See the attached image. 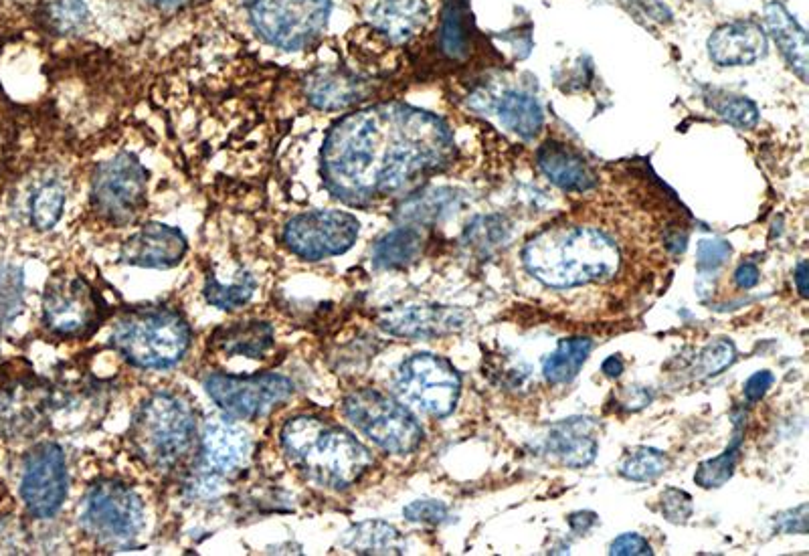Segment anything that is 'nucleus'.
I'll return each mask as SVG.
<instances>
[{
  "mask_svg": "<svg viewBox=\"0 0 809 556\" xmlns=\"http://www.w3.org/2000/svg\"><path fill=\"white\" fill-rule=\"evenodd\" d=\"M454 154L447 124L405 104H379L340 118L326 134L320 172L346 205L365 207L401 193Z\"/></svg>",
  "mask_w": 809,
  "mask_h": 556,
  "instance_id": "f257e3e1",
  "label": "nucleus"
},
{
  "mask_svg": "<svg viewBox=\"0 0 809 556\" xmlns=\"http://www.w3.org/2000/svg\"><path fill=\"white\" fill-rule=\"evenodd\" d=\"M284 455L314 486L346 490L373 466L371 451L344 427L316 415L292 417L280 431Z\"/></svg>",
  "mask_w": 809,
  "mask_h": 556,
  "instance_id": "f03ea898",
  "label": "nucleus"
},
{
  "mask_svg": "<svg viewBox=\"0 0 809 556\" xmlns=\"http://www.w3.org/2000/svg\"><path fill=\"white\" fill-rule=\"evenodd\" d=\"M524 267L549 288H577L607 282L619 269V249L591 227H551L522 251Z\"/></svg>",
  "mask_w": 809,
  "mask_h": 556,
  "instance_id": "7ed1b4c3",
  "label": "nucleus"
},
{
  "mask_svg": "<svg viewBox=\"0 0 809 556\" xmlns=\"http://www.w3.org/2000/svg\"><path fill=\"white\" fill-rule=\"evenodd\" d=\"M112 346L136 368L166 370L189 352L191 328L185 316L172 308H134L116 320Z\"/></svg>",
  "mask_w": 809,
  "mask_h": 556,
  "instance_id": "20e7f679",
  "label": "nucleus"
},
{
  "mask_svg": "<svg viewBox=\"0 0 809 556\" xmlns=\"http://www.w3.org/2000/svg\"><path fill=\"white\" fill-rule=\"evenodd\" d=\"M197 419L191 405L172 393H154L138 409L130 441L136 455L152 470L168 472L193 447Z\"/></svg>",
  "mask_w": 809,
  "mask_h": 556,
  "instance_id": "39448f33",
  "label": "nucleus"
},
{
  "mask_svg": "<svg viewBox=\"0 0 809 556\" xmlns=\"http://www.w3.org/2000/svg\"><path fill=\"white\" fill-rule=\"evenodd\" d=\"M344 417L381 449L407 455L423 441V429L407 407L377 389H358L342 403Z\"/></svg>",
  "mask_w": 809,
  "mask_h": 556,
  "instance_id": "423d86ee",
  "label": "nucleus"
},
{
  "mask_svg": "<svg viewBox=\"0 0 809 556\" xmlns=\"http://www.w3.org/2000/svg\"><path fill=\"white\" fill-rule=\"evenodd\" d=\"M81 526L104 546H130L144 528V504L122 482L102 480L87 488L81 502Z\"/></svg>",
  "mask_w": 809,
  "mask_h": 556,
  "instance_id": "0eeeda50",
  "label": "nucleus"
},
{
  "mask_svg": "<svg viewBox=\"0 0 809 556\" xmlns=\"http://www.w3.org/2000/svg\"><path fill=\"white\" fill-rule=\"evenodd\" d=\"M247 7L259 37L286 51L312 45L332 13L330 0H247Z\"/></svg>",
  "mask_w": 809,
  "mask_h": 556,
  "instance_id": "6e6552de",
  "label": "nucleus"
},
{
  "mask_svg": "<svg viewBox=\"0 0 809 556\" xmlns=\"http://www.w3.org/2000/svg\"><path fill=\"white\" fill-rule=\"evenodd\" d=\"M106 316V300L81 273H55L43 294V320L61 338L94 334Z\"/></svg>",
  "mask_w": 809,
  "mask_h": 556,
  "instance_id": "1a4fd4ad",
  "label": "nucleus"
},
{
  "mask_svg": "<svg viewBox=\"0 0 809 556\" xmlns=\"http://www.w3.org/2000/svg\"><path fill=\"white\" fill-rule=\"evenodd\" d=\"M397 393L429 417H447L456 409L462 379L454 364L435 354H413L397 370Z\"/></svg>",
  "mask_w": 809,
  "mask_h": 556,
  "instance_id": "9d476101",
  "label": "nucleus"
},
{
  "mask_svg": "<svg viewBox=\"0 0 809 556\" xmlns=\"http://www.w3.org/2000/svg\"><path fill=\"white\" fill-rule=\"evenodd\" d=\"M148 172L132 152L102 162L92 176V207L112 225L130 223L146 203Z\"/></svg>",
  "mask_w": 809,
  "mask_h": 556,
  "instance_id": "9b49d317",
  "label": "nucleus"
},
{
  "mask_svg": "<svg viewBox=\"0 0 809 556\" xmlns=\"http://www.w3.org/2000/svg\"><path fill=\"white\" fill-rule=\"evenodd\" d=\"M203 387L213 403L231 419H259L276 411L294 395L290 379L274 373L227 375L211 373Z\"/></svg>",
  "mask_w": 809,
  "mask_h": 556,
  "instance_id": "f8f14e48",
  "label": "nucleus"
},
{
  "mask_svg": "<svg viewBox=\"0 0 809 556\" xmlns=\"http://www.w3.org/2000/svg\"><path fill=\"white\" fill-rule=\"evenodd\" d=\"M253 451L249 433L227 419H211L203 427L201 451L197 461V476L191 484L193 494L207 496L219 490V486L243 470Z\"/></svg>",
  "mask_w": 809,
  "mask_h": 556,
  "instance_id": "ddd939ff",
  "label": "nucleus"
},
{
  "mask_svg": "<svg viewBox=\"0 0 809 556\" xmlns=\"http://www.w3.org/2000/svg\"><path fill=\"white\" fill-rule=\"evenodd\" d=\"M356 217L344 211H308L292 217L284 245L304 261H322L346 253L358 237Z\"/></svg>",
  "mask_w": 809,
  "mask_h": 556,
  "instance_id": "4468645a",
  "label": "nucleus"
},
{
  "mask_svg": "<svg viewBox=\"0 0 809 556\" xmlns=\"http://www.w3.org/2000/svg\"><path fill=\"white\" fill-rule=\"evenodd\" d=\"M67 463L63 449L45 441L35 445L27 457L21 478V498L35 518L55 516L67 498Z\"/></svg>",
  "mask_w": 809,
  "mask_h": 556,
  "instance_id": "2eb2a0df",
  "label": "nucleus"
},
{
  "mask_svg": "<svg viewBox=\"0 0 809 556\" xmlns=\"http://www.w3.org/2000/svg\"><path fill=\"white\" fill-rule=\"evenodd\" d=\"M55 407L53 391L33 373L0 383V437L19 439L43 429Z\"/></svg>",
  "mask_w": 809,
  "mask_h": 556,
  "instance_id": "dca6fc26",
  "label": "nucleus"
},
{
  "mask_svg": "<svg viewBox=\"0 0 809 556\" xmlns=\"http://www.w3.org/2000/svg\"><path fill=\"white\" fill-rule=\"evenodd\" d=\"M187 251L189 241L181 229L146 223L124 241L120 261L144 269H172L185 259Z\"/></svg>",
  "mask_w": 809,
  "mask_h": 556,
  "instance_id": "f3484780",
  "label": "nucleus"
},
{
  "mask_svg": "<svg viewBox=\"0 0 809 556\" xmlns=\"http://www.w3.org/2000/svg\"><path fill=\"white\" fill-rule=\"evenodd\" d=\"M470 314L447 306H395L381 314L379 326L399 338H437L460 332L470 324Z\"/></svg>",
  "mask_w": 809,
  "mask_h": 556,
  "instance_id": "a211bd4d",
  "label": "nucleus"
},
{
  "mask_svg": "<svg viewBox=\"0 0 809 556\" xmlns=\"http://www.w3.org/2000/svg\"><path fill=\"white\" fill-rule=\"evenodd\" d=\"M710 59L721 67H743L767 53L765 31L751 21H735L718 27L708 39Z\"/></svg>",
  "mask_w": 809,
  "mask_h": 556,
  "instance_id": "6ab92c4d",
  "label": "nucleus"
},
{
  "mask_svg": "<svg viewBox=\"0 0 809 556\" xmlns=\"http://www.w3.org/2000/svg\"><path fill=\"white\" fill-rule=\"evenodd\" d=\"M595 423L585 417H571L555 423L547 435V451L569 468H585L597 455Z\"/></svg>",
  "mask_w": 809,
  "mask_h": 556,
  "instance_id": "aec40b11",
  "label": "nucleus"
},
{
  "mask_svg": "<svg viewBox=\"0 0 809 556\" xmlns=\"http://www.w3.org/2000/svg\"><path fill=\"white\" fill-rule=\"evenodd\" d=\"M425 17V0H365V19L395 43L411 39Z\"/></svg>",
  "mask_w": 809,
  "mask_h": 556,
  "instance_id": "412c9836",
  "label": "nucleus"
},
{
  "mask_svg": "<svg viewBox=\"0 0 809 556\" xmlns=\"http://www.w3.org/2000/svg\"><path fill=\"white\" fill-rule=\"evenodd\" d=\"M536 160L547 178L563 191L585 193L597 184V178L583 156L561 142L543 144Z\"/></svg>",
  "mask_w": 809,
  "mask_h": 556,
  "instance_id": "4be33fe9",
  "label": "nucleus"
},
{
  "mask_svg": "<svg viewBox=\"0 0 809 556\" xmlns=\"http://www.w3.org/2000/svg\"><path fill=\"white\" fill-rule=\"evenodd\" d=\"M367 87L361 79L340 71V69H320L314 71L306 81V96L310 104L318 110H344L354 102L363 100Z\"/></svg>",
  "mask_w": 809,
  "mask_h": 556,
  "instance_id": "5701e85b",
  "label": "nucleus"
},
{
  "mask_svg": "<svg viewBox=\"0 0 809 556\" xmlns=\"http://www.w3.org/2000/svg\"><path fill=\"white\" fill-rule=\"evenodd\" d=\"M257 290L255 275L243 267L235 265L233 269L213 267L205 275L203 296L207 304L219 310H235L245 306Z\"/></svg>",
  "mask_w": 809,
  "mask_h": 556,
  "instance_id": "b1692460",
  "label": "nucleus"
},
{
  "mask_svg": "<svg viewBox=\"0 0 809 556\" xmlns=\"http://www.w3.org/2000/svg\"><path fill=\"white\" fill-rule=\"evenodd\" d=\"M211 342L227 356L261 358L274 346V326L263 320L231 322L217 328Z\"/></svg>",
  "mask_w": 809,
  "mask_h": 556,
  "instance_id": "393cba45",
  "label": "nucleus"
},
{
  "mask_svg": "<svg viewBox=\"0 0 809 556\" xmlns=\"http://www.w3.org/2000/svg\"><path fill=\"white\" fill-rule=\"evenodd\" d=\"M340 546L352 554H405L407 542L401 532L381 520H367L350 526L340 536Z\"/></svg>",
  "mask_w": 809,
  "mask_h": 556,
  "instance_id": "a878e982",
  "label": "nucleus"
},
{
  "mask_svg": "<svg viewBox=\"0 0 809 556\" xmlns=\"http://www.w3.org/2000/svg\"><path fill=\"white\" fill-rule=\"evenodd\" d=\"M767 27L775 39L781 55L787 59L789 67L805 81L807 79V37L797 21L777 3L769 5L765 11Z\"/></svg>",
  "mask_w": 809,
  "mask_h": 556,
  "instance_id": "bb28decb",
  "label": "nucleus"
},
{
  "mask_svg": "<svg viewBox=\"0 0 809 556\" xmlns=\"http://www.w3.org/2000/svg\"><path fill=\"white\" fill-rule=\"evenodd\" d=\"M496 110L502 126L524 140L536 138L543 130V108L532 96L522 94V91H508L500 98Z\"/></svg>",
  "mask_w": 809,
  "mask_h": 556,
  "instance_id": "cd10ccee",
  "label": "nucleus"
},
{
  "mask_svg": "<svg viewBox=\"0 0 809 556\" xmlns=\"http://www.w3.org/2000/svg\"><path fill=\"white\" fill-rule=\"evenodd\" d=\"M593 342L589 338H565L559 346L545 358L543 362V375L551 385H565L571 383L579 370L583 368L585 360L589 358Z\"/></svg>",
  "mask_w": 809,
  "mask_h": 556,
  "instance_id": "c85d7f7f",
  "label": "nucleus"
},
{
  "mask_svg": "<svg viewBox=\"0 0 809 556\" xmlns=\"http://www.w3.org/2000/svg\"><path fill=\"white\" fill-rule=\"evenodd\" d=\"M423 237L415 227H397L373 249V263L379 269H401L411 265L421 253Z\"/></svg>",
  "mask_w": 809,
  "mask_h": 556,
  "instance_id": "c756f323",
  "label": "nucleus"
},
{
  "mask_svg": "<svg viewBox=\"0 0 809 556\" xmlns=\"http://www.w3.org/2000/svg\"><path fill=\"white\" fill-rule=\"evenodd\" d=\"M460 207V197L449 189H433L407 199L397 217L407 223H435L454 215Z\"/></svg>",
  "mask_w": 809,
  "mask_h": 556,
  "instance_id": "7c9ffc66",
  "label": "nucleus"
},
{
  "mask_svg": "<svg viewBox=\"0 0 809 556\" xmlns=\"http://www.w3.org/2000/svg\"><path fill=\"white\" fill-rule=\"evenodd\" d=\"M670 466L666 453L654 447H636L627 451L619 463V474L632 482H654Z\"/></svg>",
  "mask_w": 809,
  "mask_h": 556,
  "instance_id": "2f4dec72",
  "label": "nucleus"
},
{
  "mask_svg": "<svg viewBox=\"0 0 809 556\" xmlns=\"http://www.w3.org/2000/svg\"><path fill=\"white\" fill-rule=\"evenodd\" d=\"M739 451H741V435L737 433L733 445H731L723 455L706 459V461L700 463L696 474H694V482H696L700 488H706V490L725 486V484L733 478Z\"/></svg>",
  "mask_w": 809,
  "mask_h": 556,
  "instance_id": "473e14b6",
  "label": "nucleus"
},
{
  "mask_svg": "<svg viewBox=\"0 0 809 556\" xmlns=\"http://www.w3.org/2000/svg\"><path fill=\"white\" fill-rule=\"evenodd\" d=\"M468 33H466V9L460 0H449L443 11V25H441V47L443 51L460 59L466 55Z\"/></svg>",
  "mask_w": 809,
  "mask_h": 556,
  "instance_id": "72a5a7b5",
  "label": "nucleus"
},
{
  "mask_svg": "<svg viewBox=\"0 0 809 556\" xmlns=\"http://www.w3.org/2000/svg\"><path fill=\"white\" fill-rule=\"evenodd\" d=\"M63 205H65V195L63 189L55 182L45 184L41 187L33 201H31V221L39 231H49L57 225V221L61 219L63 213Z\"/></svg>",
  "mask_w": 809,
  "mask_h": 556,
  "instance_id": "f704fd0d",
  "label": "nucleus"
},
{
  "mask_svg": "<svg viewBox=\"0 0 809 556\" xmlns=\"http://www.w3.org/2000/svg\"><path fill=\"white\" fill-rule=\"evenodd\" d=\"M508 237H510L508 221L504 217H496V215L478 217L466 229V243L482 253H488V251L500 247L502 243L508 241Z\"/></svg>",
  "mask_w": 809,
  "mask_h": 556,
  "instance_id": "c9c22d12",
  "label": "nucleus"
},
{
  "mask_svg": "<svg viewBox=\"0 0 809 556\" xmlns=\"http://www.w3.org/2000/svg\"><path fill=\"white\" fill-rule=\"evenodd\" d=\"M714 110L723 120H727L729 124H733L741 130H749V128L757 126V122H759L757 106L751 100L741 98V96H725L721 102L714 104Z\"/></svg>",
  "mask_w": 809,
  "mask_h": 556,
  "instance_id": "e433bc0d",
  "label": "nucleus"
},
{
  "mask_svg": "<svg viewBox=\"0 0 809 556\" xmlns=\"http://www.w3.org/2000/svg\"><path fill=\"white\" fill-rule=\"evenodd\" d=\"M737 350L735 344L729 340H714L710 342L698 358V370L704 377H712L723 373L725 368H729L735 362Z\"/></svg>",
  "mask_w": 809,
  "mask_h": 556,
  "instance_id": "4c0bfd02",
  "label": "nucleus"
},
{
  "mask_svg": "<svg viewBox=\"0 0 809 556\" xmlns=\"http://www.w3.org/2000/svg\"><path fill=\"white\" fill-rule=\"evenodd\" d=\"M405 518L409 522H417V524H443L449 516L447 506L443 502L437 500H417L411 502L405 510H403Z\"/></svg>",
  "mask_w": 809,
  "mask_h": 556,
  "instance_id": "58836bf2",
  "label": "nucleus"
},
{
  "mask_svg": "<svg viewBox=\"0 0 809 556\" xmlns=\"http://www.w3.org/2000/svg\"><path fill=\"white\" fill-rule=\"evenodd\" d=\"M733 249L723 239H702L696 251V263L700 269H716L731 257Z\"/></svg>",
  "mask_w": 809,
  "mask_h": 556,
  "instance_id": "ea45409f",
  "label": "nucleus"
},
{
  "mask_svg": "<svg viewBox=\"0 0 809 556\" xmlns=\"http://www.w3.org/2000/svg\"><path fill=\"white\" fill-rule=\"evenodd\" d=\"M692 498L690 494L676 490V488H668L662 494V514L674 522V524H684L690 516H692Z\"/></svg>",
  "mask_w": 809,
  "mask_h": 556,
  "instance_id": "a19ab883",
  "label": "nucleus"
},
{
  "mask_svg": "<svg viewBox=\"0 0 809 556\" xmlns=\"http://www.w3.org/2000/svg\"><path fill=\"white\" fill-rule=\"evenodd\" d=\"M85 15L87 11L81 0H53L51 5V17L59 29H77Z\"/></svg>",
  "mask_w": 809,
  "mask_h": 556,
  "instance_id": "79ce46f5",
  "label": "nucleus"
},
{
  "mask_svg": "<svg viewBox=\"0 0 809 556\" xmlns=\"http://www.w3.org/2000/svg\"><path fill=\"white\" fill-rule=\"evenodd\" d=\"M652 546L650 542L640 536V534H621L617 536L611 546H609V554L615 556H632V554H652Z\"/></svg>",
  "mask_w": 809,
  "mask_h": 556,
  "instance_id": "37998d69",
  "label": "nucleus"
},
{
  "mask_svg": "<svg viewBox=\"0 0 809 556\" xmlns=\"http://www.w3.org/2000/svg\"><path fill=\"white\" fill-rule=\"evenodd\" d=\"M775 526L787 534H805L807 532V506L801 504L795 510H789L775 518Z\"/></svg>",
  "mask_w": 809,
  "mask_h": 556,
  "instance_id": "c03bdc74",
  "label": "nucleus"
},
{
  "mask_svg": "<svg viewBox=\"0 0 809 556\" xmlns=\"http://www.w3.org/2000/svg\"><path fill=\"white\" fill-rule=\"evenodd\" d=\"M771 385H773V375L769 373V370H761V373H755V375L745 383V397H747V401H751V403L761 401V399L767 395V391L771 389Z\"/></svg>",
  "mask_w": 809,
  "mask_h": 556,
  "instance_id": "a18cd8bd",
  "label": "nucleus"
},
{
  "mask_svg": "<svg viewBox=\"0 0 809 556\" xmlns=\"http://www.w3.org/2000/svg\"><path fill=\"white\" fill-rule=\"evenodd\" d=\"M759 267L755 263H741L735 271V282L741 290H751L759 284Z\"/></svg>",
  "mask_w": 809,
  "mask_h": 556,
  "instance_id": "49530a36",
  "label": "nucleus"
},
{
  "mask_svg": "<svg viewBox=\"0 0 809 556\" xmlns=\"http://www.w3.org/2000/svg\"><path fill=\"white\" fill-rule=\"evenodd\" d=\"M595 522H597V516L593 512H575L569 516V524L575 532H587Z\"/></svg>",
  "mask_w": 809,
  "mask_h": 556,
  "instance_id": "de8ad7c7",
  "label": "nucleus"
},
{
  "mask_svg": "<svg viewBox=\"0 0 809 556\" xmlns=\"http://www.w3.org/2000/svg\"><path fill=\"white\" fill-rule=\"evenodd\" d=\"M642 5H644V9H646V13H648L650 17H654V19H658V21L670 19L668 9L660 3V0H642Z\"/></svg>",
  "mask_w": 809,
  "mask_h": 556,
  "instance_id": "09e8293b",
  "label": "nucleus"
},
{
  "mask_svg": "<svg viewBox=\"0 0 809 556\" xmlns=\"http://www.w3.org/2000/svg\"><path fill=\"white\" fill-rule=\"evenodd\" d=\"M601 368H603V373H605L607 377L617 379V377L623 373V362H621L619 356H609V358L603 362Z\"/></svg>",
  "mask_w": 809,
  "mask_h": 556,
  "instance_id": "8fccbe9b",
  "label": "nucleus"
},
{
  "mask_svg": "<svg viewBox=\"0 0 809 556\" xmlns=\"http://www.w3.org/2000/svg\"><path fill=\"white\" fill-rule=\"evenodd\" d=\"M795 284H797V290H799L801 298H807V263H805V261H801V263L797 265Z\"/></svg>",
  "mask_w": 809,
  "mask_h": 556,
  "instance_id": "3c124183",
  "label": "nucleus"
},
{
  "mask_svg": "<svg viewBox=\"0 0 809 556\" xmlns=\"http://www.w3.org/2000/svg\"><path fill=\"white\" fill-rule=\"evenodd\" d=\"M152 3L166 7V9H178V7H185V5L193 3V0H152Z\"/></svg>",
  "mask_w": 809,
  "mask_h": 556,
  "instance_id": "603ef678",
  "label": "nucleus"
}]
</instances>
